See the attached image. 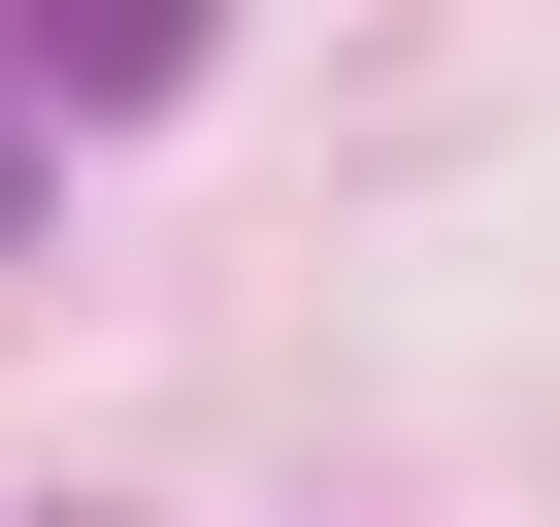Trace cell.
Wrapping results in <instances>:
<instances>
[{
	"instance_id": "6da1fadb",
	"label": "cell",
	"mask_w": 560,
	"mask_h": 527,
	"mask_svg": "<svg viewBox=\"0 0 560 527\" xmlns=\"http://www.w3.org/2000/svg\"><path fill=\"white\" fill-rule=\"evenodd\" d=\"M198 34H231V0H0V67H34V99H165Z\"/></svg>"
},
{
	"instance_id": "7a4b0ae2",
	"label": "cell",
	"mask_w": 560,
	"mask_h": 527,
	"mask_svg": "<svg viewBox=\"0 0 560 527\" xmlns=\"http://www.w3.org/2000/svg\"><path fill=\"white\" fill-rule=\"evenodd\" d=\"M0 231H34V99H0Z\"/></svg>"
}]
</instances>
